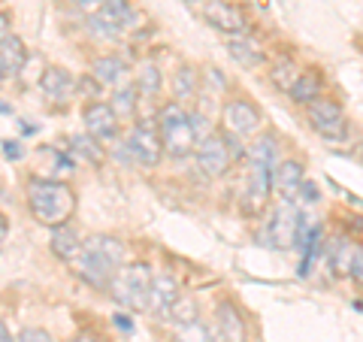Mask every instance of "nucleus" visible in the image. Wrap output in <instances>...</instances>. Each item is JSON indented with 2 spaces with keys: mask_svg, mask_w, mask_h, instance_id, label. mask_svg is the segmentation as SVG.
I'll return each mask as SVG.
<instances>
[{
  "mask_svg": "<svg viewBox=\"0 0 363 342\" xmlns=\"http://www.w3.org/2000/svg\"><path fill=\"white\" fill-rule=\"evenodd\" d=\"M357 158H360V161H363V140H360V145H357Z\"/></svg>",
  "mask_w": 363,
  "mask_h": 342,
  "instance_id": "a19ab883",
  "label": "nucleus"
},
{
  "mask_svg": "<svg viewBox=\"0 0 363 342\" xmlns=\"http://www.w3.org/2000/svg\"><path fill=\"white\" fill-rule=\"evenodd\" d=\"M157 131H161L164 140V152L173 158H188L197 152V133L194 124H191V112L179 104V100H169L157 109Z\"/></svg>",
  "mask_w": 363,
  "mask_h": 342,
  "instance_id": "7ed1b4c3",
  "label": "nucleus"
},
{
  "mask_svg": "<svg viewBox=\"0 0 363 342\" xmlns=\"http://www.w3.org/2000/svg\"><path fill=\"white\" fill-rule=\"evenodd\" d=\"M128 152L136 164L143 167H157L164 158V140H161V131H157V121L152 118H143L133 124V131L128 136Z\"/></svg>",
  "mask_w": 363,
  "mask_h": 342,
  "instance_id": "0eeeda50",
  "label": "nucleus"
},
{
  "mask_svg": "<svg viewBox=\"0 0 363 342\" xmlns=\"http://www.w3.org/2000/svg\"><path fill=\"white\" fill-rule=\"evenodd\" d=\"M245 155H248V164L276 170L279 167V140H276V133H257L252 140V145L245 149Z\"/></svg>",
  "mask_w": 363,
  "mask_h": 342,
  "instance_id": "6ab92c4d",
  "label": "nucleus"
},
{
  "mask_svg": "<svg viewBox=\"0 0 363 342\" xmlns=\"http://www.w3.org/2000/svg\"><path fill=\"white\" fill-rule=\"evenodd\" d=\"M28 64V45L16 33L0 40V79H16Z\"/></svg>",
  "mask_w": 363,
  "mask_h": 342,
  "instance_id": "f3484780",
  "label": "nucleus"
},
{
  "mask_svg": "<svg viewBox=\"0 0 363 342\" xmlns=\"http://www.w3.org/2000/svg\"><path fill=\"white\" fill-rule=\"evenodd\" d=\"M73 342H97V336H91V333H82V336H76Z\"/></svg>",
  "mask_w": 363,
  "mask_h": 342,
  "instance_id": "ea45409f",
  "label": "nucleus"
},
{
  "mask_svg": "<svg viewBox=\"0 0 363 342\" xmlns=\"http://www.w3.org/2000/svg\"><path fill=\"white\" fill-rule=\"evenodd\" d=\"M16 342H55V339H52L49 330H43V327H25L16 336Z\"/></svg>",
  "mask_w": 363,
  "mask_h": 342,
  "instance_id": "7c9ffc66",
  "label": "nucleus"
},
{
  "mask_svg": "<svg viewBox=\"0 0 363 342\" xmlns=\"http://www.w3.org/2000/svg\"><path fill=\"white\" fill-rule=\"evenodd\" d=\"M227 52H230L233 61H240L242 67H248V70L264 64V52H260L257 45H252L248 40H242V37H233L230 43H227Z\"/></svg>",
  "mask_w": 363,
  "mask_h": 342,
  "instance_id": "393cba45",
  "label": "nucleus"
},
{
  "mask_svg": "<svg viewBox=\"0 0 363 342\" xmlns=\"http://www.w3.org/2000/svg\"><path fill=\"white\" fill-rule=\"evenodd\" d=\"M306 121L309 128L327 143H345L351 136V121L345 116V109L333 97H318L306 106Z\"/></svg>",
  "mask_w": 363,
  "mask_h": 342,
  "instance_id": "39448f33",
  "label": "nucleus"
},
{
  "mask_svg": "<svg viewBox=\"0 0 363 342\" xmlns=\"http://www.w3.org/2000/svg\"><path fill=\"white\" fill-rule=\"evenodd\" d=\"M185 4H191V6H194V4H203V0H185Z\"/></svg>",
  "mask_w": 363,
  "mask_h": 342,
  "instance_id": "79ce46f5",
  "label": "nucleus"
},
{
  "mask_svg": "<svg viewBox=\"0 0 363 342\" xmlns=\"http://www.w3.org/2000/svg\"><path fill=\"white\" fill-rule=\"evenodd\" d=\"M197 85H200V76L197 70L191 64H182L176 76H173V91H176V100L182 104V100H188V97H194L197 94Z\"/></svg>",
  "mask_w": 363,
  "mask_h": 342,
  "instance_id": "a878e982",
  "label": "nucleus"
},
{
  "mask_svg": "<svg viewBox=\"0 0 363 342\" xmlns=\"http://www.w3.org/2000/svg\"><path fill=\"white\" fill-rule=\"evenodd\" d=\"M4 155H6V158H13V161H18V158L25 155V152H21V145H18V143H9V140H6V143H4Z\"/></svg>",
  "mask_w": 363,
  "mask_h": 342,
  "instance_id": "c9c22d12",
  "label": "nucleus"
},
{
  "mask_svg": "<svg viewBox=\"0 0 363 342\" xmlns=\"http://www.w3.org/2000/svg\"><path fill=\"white\" fill-rule=\"evenodd\" d=\"M0 342H16V339H13V333L6 330V324H4V321H0Z\"/></svg>",
  "mask_w": 363,
  "mask_h": 342,
  "instance_id": "4c0bfd02",
  "label": "nucleus"
},
{
  "mask_svg": "<svg viewBox=\"0 0 363 342\" xmlns=\"http://www.w3.org/2000/svg\"><path fill=\"white\" fill-rule=\"evenodd\" d=\"M221 128H224V133L236 136V140H242V136H257L260 109L255 104H248V100H242V97L227 100L224 109H221Z\"/></svg>",
  "mask_w": 363,
  "mask_h": 342,
  "instance_id": "1a4fd4ad",
  "label": "nucleus"
},
{
  "mask_svg": "<svg viewBox=\"0 0 363 342\" xmlns=\"http://www.w3.org/2000/svg\"><path fill=\"white\" fill-rule=\"evenodd\" d=\"M215 339L218 342H245V321L236 303L221 300L215 309Z\"/></svg>",
  "mask_w": 363,
  "mask_h": 342,
  "instance_id": "2eb2a0df",
  "label": "nucleus"
},
{
  "mask_svg": "<svg viewBox=\"0 0 363 342\" xmlns=\"http://www.w3.org/2000/svg\"><path fill=\"white\" fill-rule=\"evenodd\" d=\"M242 152L245 149H240V140L221 131V133H212V136H206V140H200L194 158H197L200 173L215 179V176L227 173V167H230Z\"/></svg>",
  "mask_w": 363,
  "mask_h": 342,
  "instance_id": "423d86ee",
  "label": "nucleus"
},
{
  "mask_svg": "<svg viewBox=\"0 0 363 342\" xmlns=\"http://www.w3.org/2000/svg\"><path fill=\"white\" fill-rule=\"evenodd\" d=\"M52 252L61 260H76L79 258V252H82V239H79V233L70 224L52 227Z\"/></svg>",
  "mask_w": 363,
  "mask_h": 342,
  "instance_id": "4be33fe9",
  "label": "nucleus"
},
{
  "mask_svg": "<svg viewBox=\"0 0 363 342\" xmlns=\"http://www.w3.org/2000/svg\"><path fill=\"white\" fill-rule=\"evenodd\" d=\"M28 209L45 227H61L73 219L76 194L58 179H30L28 182Z\"/></svg>",
  "mask_w": 363,
  "mask_h": 342,
  "instance_id": "f03ea898",
  "label": "nucleus"
},
{
  "mask_svg": "<svg viewBox=\"0 0 363 342\" xmlns=\"http://www.w3.org/2000/svg\"><path fill=\"white\" fill-rule=\"evenodd\" d=\"M104 4H106V0H76V6H79V9H88V16L97 13V9L104 6Z\"/></svg>",
  "mask_w": 363,
  "mask_h": 342,
  "instance_id": "f704fd0d",
  "label": "nucleus"
},
{
  "mask_svg": "<svg viewBox=\"0 0 363 342\" xmlns=\"http://www.w3.org/2000/svg\"><path fill=\"white\" fill-rule=\"evenodd\" d=\"M272 194V170L269 167H255L248 164V182H245V212L257 215L267 206Z\"/></svg>",
  "mask_w": 363,
  "mask_h": 342,
  "instance_id": "4468645a",
  "label": "nucleus"
},
{
  "mask_svg": "<svg viewBox=\"0 0 363 342\" xmlns=\"http://www.w3.org/2000/svg\"><path fill=\"white\" fill-rule=\"evenodd\" d=\"M300 212L294 203H279L272 209L269 221L264 224V243L269 248H294V239H297V227H300Z\"/></svg>",
  "mask_w": 363,
  "mask_h": 342,
  "instance_id": "6e6552de",
  "label": "nucleus"
},
{
  "mask_svg": "<svg viewBox=\"0 0 363 342\" xmlns=\"http://www.w3.org/2000/svg\"><path fill=\"white\" fill-rule=\"evenodd\" d=\"M82 124H85V133L94 136L97 143L118 140V116L109 104H104V100H91V104L82 109Z\"/></svg>",
  "mask_w": 363,
  "mask_h": 342,
  "instance_id": "9b49d317",
  "label": "nucleus"
},
{
  "mask_svg": "<svg viewBox=\"0 0 363 342\" xmlns=\"http://www.w3.org/2000/svg\"><path fill=\"white\" fill-rule=\"evenodd\" d=\"M300 200H303V203H318V185H315V182H309V179L303 182V188H300Z\"/></svg>",
  "mask_w": 363,
  "mask_h": 342,
  "instance_id": "2f4dec72",
  "label": "nucleus"
},
{
  "mask_svg": "<svg viewBox=\"0 0 363 342\" xmlns=\"http://www.w3.org/2000/svg\"><path fill=\"white\" fill-rule=\"evenodd\" d=\"M179 297H182L179 282H176L173 276H167V272H157L155 282H152V300H149V309H152L157 318H164V321H167V315H169V309L176 306Z\"/></svg>",
  "mask_w": 363,
  "mask_h": 342,
  "instance_id": "dca6fc26",
  "label": "nucleus"
},
{
  "mask_svg": "<svg viewBox=\"0 0 363 342\" xmlns=\"http://www.w3.org/2000/svg\"><path fill=\"white\" fill-rule=\"evenodd\" d=\"M133 85L143 97H157V91H161V85H164L161 67H157L155 61H143L140 67H136V82Z\"/></svg>",
  "mask_w": 363,
  "mask_h": 342,
  "instance_id": "5701e85b",
  "label": "nucleus"
},
{
  "mask_svg": "<svg viewBox=\"0 0 363 342\" xmlns=\"http://www.w3.org/2000/svg\"><path fill=\"white\" fill-rule=\"evenodd\" d=\"M136 97H140L136 85H118L116 91H112L109 106L116 109V116H118V118H130L133 112H136Z\"/></svg>",
  "mask_w": 363,
  "mask_h": 342,
  "instance_id": "bb28decb",
  "label": "nucleus"
},
{
  "mask_svg": "<svg viewBox=\"0 0 363 342\" xmlns=\"http://www.w3.org/2000/svg\"><path fill=\"white\" fill-rule=\"evenodd\" d=\"M300 73H303L300 64H294L291 58H281V61L269 70V82H272V88H279V91H285V94H291V88L297 85Z\"/></svg>",
  "mask_w": 363,
  "mask_h": 342,
  "instance_id": "b1692460",
  "label": "nucleus"
},
{
  "mask_svg": "<svg viewBox=\"0 0 363 342\" xmlns=\"http://www.w3.org/2000/svg\"><path fill=\"white\" fill-rule=\"evenodd\" d=\"M294 104H300V106H309L312 100L318 97H324V79L318 70H303L300 79H297V85L291 88V94H288Z\"/></svg>",
  "mask_w": 363,
  "mask_h": 342,
  "instance_id": "412c9836",
  "label": "nucleus"
},
{
  "mask_svg": "<svg viewBox=\"0 0 363 342\" xmlns=\"http://www.w3.org/2000/svg\"><path fill=\"white\" fill-rule=\"evenodd\" d=\"M197 303L188 297V294H182V297L176 300V306L169 309V315H167V321H176L179 327H185V324H191V321H197Z\"/></svg>",
  "mask_w": 363,
  "mask_h": 342,
  "instance_id": "c85d7f7f",
  "label": "nucleus"
},
{
  "mask_svg": "<svg viewBox=\"0 0 363 342\" xmlns=\"http://www.w3.org/2000/svg\"><path fill=\"white\" fill-rule=\"evenodd\" d=\"M351 279H354L360 288H363V246L357 248V258H354V270H351Z\"/></svg>",
  "mask_w": 363,
  "mask_h": 342,
  "instance_id": "473e14b6",
  "label": "nucleus"
},
{
  "mask_svg": "<svg viewBox=\"0 0 363 342\" xmlns=\"http://www.w3.org/2000/svg\"><path fill=\"white\" fill-rule=\"evenodd\" d=\"M303 182H306V167L297 158H285V161H279V167L272 170V191L279 194L281 203H297Z\"/></svg>",
  "mask_w": 363,
  "mask_h": 342,
  "instance_id": "f8f14e48",
  "label": "nucleus"
},
{
  "mask_svg": "<svg viewBox=\"0 0 363 342\" xmlns=\"http://www.w3.org/2000/svg\"><path fill=\"white\" fill-rule=\"evenodd\" d=\"M128 64H124L118 55H104V58H97L94 67H91V76L97 79L100 85H112V88H118L124 82V76H128Z\"/></svg>",
  "mask_w": 363,
  "mask_h": 342,
  "instance_id": "aec40b11",
  "label": "nucleus"
},
{
  "mask_svg": "<svg viewBox=\"0 0 363 342\" xmlns=\"http://www.w3.org/2000/svg\"><path fill=\"white\" fill-rule=\"evenodd\" d=\"M73 145L79 155H85L91 164H104V149L97 145L94 136H73Z\"/></svg>",
  "mask_w": 363,
  "mask_h": 342,
  "instance_id": "c756f323",
  "label": "nucleus"
},
{
  "mask_svg": "<svg viewBox=\"0 0 363 342\" xmlns=\"http://www.w3.org/2000/svg\"><path fill=\"white\" fill-rule=\"evenodd\" d=\"M9 28H13V18H9L6 9H0V40L9 37Z\"/></svg>",
  "mask_w": 363,
  "mask_h": 342,
  "instance_id": "72a5a7b5",
  "label": "nucleus"
},
{
  "mask_svg": "<svg viewBox=\"0 0 363 342\" xmlns=\"http://www.w3.org/2000/svg\"><path fill=\"white\" fill-rule=\"evenodd\" d=\"M40 91L55 104H64L67 97H73L76 91V79L64 70V67H45V73L40 79Z\"/></svg>",
  "mask_w": 363,
  "mask_h": 342,
  "instance_id": "a211bd4d",
  "label": "nucleus"
},
{
  "mask_svg": "<svg viewBox=\"0 0 363 342\" xmlns=\"http://www.w3.org/2000/svg\"><path fill=\"white\" fill-rule=\"evenodd\" d=\"M116 324H118L121 330H133V324H130V321H124V315H116Z\"/></svg>",
  "mask_w": 363,
  "mask_h": 342,
  "instance_id": "58836bf2",
  "label": "nucleus"
},
{
  "mask_svg": "<svg viewBox=\"0 0 363 342\" xmlns=\"http://www.w3.org/2000/svg\"><path fill=\"white\" fill-rule=\"evenodd\" d=\"M6 236H9V219L4 212H0V248L6 246Z\"/></svg>",
  "mask_w": 363,
  "mask_h": 342,
  "instance_id": "e433bc0d",
  "label": "nucleus"
},
{
  "mask_svg": "<svg viewBox=\"0 0 363 342\" xmlns=\"http://www.w3.org/2000/svg\"><path fill=\"white\" fill-rule=\"evenodd\" d=\"M76 272L94 288H109L112 276L124 267V243L118 236L94 233L82 239V252L73 260Z\"/></svg>",
  "mask_w": 363,
  "mask_h": 342,
  "instance_id": "f257e3e1",
  "label": "nucleus"
},
{
  "mask_svg": "<svg viewBox=\"0 0 363 342\" xmlns=\"http://www.w3.org/2000/svg\"><path fill=\"white\" fill-rule=\"evenodd\" d=\"M357 243H354V236H348V233H336L330 236V243H327L324 248V260H327V267H330V272L336 279H345L351 276V270H354V258H357Z\"/></svg>",
  "mask_w": 363,
  "mask_h": 342,
  "instance_id": "ddd939ff",
  "label": "nucleus"
},
{
  "mask_svg": "<svg viewBox=\"0 0 363 342\" xmlns=\"http://www.w3.org/2000/svg\"><path fill=\"white\" fill-rule=\"evenodd\" d=\"M152 282L155 276L149 264H140V260L136 264H124L109 282V297L118 306H124V309L143 312L149 309V300H152Z\"/></svg>",
  "mask_w": 363,
  "mask_h": 342,
  "instance_id": "20e7f679",
  "label": "nucleus"
},
{
  "mask_svg": "<svg viewBox=\"0 0 363 342\" xmlns=\"http://www.w3.org/2000/svg\"><path fill=\"white\" fill-rule=\"evenodd\" d=\"M173 342H218V339H215V330L206 327V324H203L200 318H197V321L179 327L176 336H173Z\"/></svg>",
  "mask_w": 363,
  "mask_h": 342,
  "instance_id": "cd10ccee",
  "label": "nucleus"
},
{
  "mask_svg": "<svg viewBox=\"0 0 363 342\" xmlns=\"http://www.w3.org/2000/svg\"><path fill=\"white\" fill-rule=\"evenodd\" d=\"M203 18H206V25H212L215 31L227 33V37H245L248 33V18L245 13L230 0H206V6H203Z\"/></svg>",
  "mask_w": 363,
  "mask_h": 342,
  "instance_id": "9d476101",
  "label": "nucleus"
}]
</instances>
